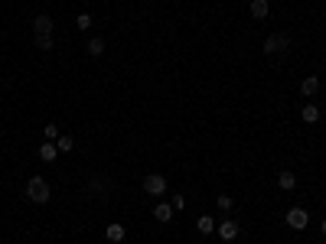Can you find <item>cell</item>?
<instances>
[{
	"mask_svg": "<svg viewBox=\"0 0 326 244\" xmlns=\"http://www.w3.org/2000/svg\"><path fill=\"white\" fill-rule=\"evenodd\" d=\"M26 196H30V202L46 205L49 202V182L43 179V176H33V179L26 182Z\"/></svg>",
	"mask_w": 326,
	"mask_h": 244,
	"instance_id": "6da1fadb",
	"label": "cell"
},
{
	"mask_svg": "<svg viewBox=\"0 0 326 244\" xmlns=\"http://www.w3.org/2000/svg\"><path fill=\"white\" fill-rule=\"evenodd\" d=\"M287 46H290V36H287V33H271V36L264 40V52H268V55L287 52Z\"/></svg>",
	"mask_w": 326,
	"mask_h": 244,
	"instance_id": "7a4b0ae2",
	"label": "cell"
},
{
	"mask_svg": "<svg viewBox=\"0 0 326 244\" xmlns=\"http://www.w3.org/2000/svg\"><path fill=\"white\" fill-rule=\"evenodd\" d=\"M144 192H147V196H163V192H166V176L150 173L147 179H144Z\"/></svg>",
	"mask_w": 326,
	"mask_h": 244,
	"instance_id": "3957f363",
	"label": "cell"
},
{
	"mask_svg": "<svg viewBox=\"0 0 326 244\" xmlns=\"http://www.w3.org/2000/svg\"><path fill=\"white\" fill-rule=\"evenodd\" d=\"M216 231H218V238H222V241H235V238H238V221L225 218L222 225H216Z\"/></svg>",
	"mask_w": 326,
	"mask_h": 244,
	"instance_id": "277c9868",
	"label": "cell"
},
{
	"mask_svg": "<svg viewBox=\"0 0 326 244\" xmlns=\"http://www.w3.org/2000/svg\"><path fill=\"white\" fill-rule=\"evenodd\" d=\"M307 221H310V215L303 212V208H290V212H287V225H290L294 231L307 228Z\"/></svg>",
	"mask_w": 326,
	"mask_h": 244,
	"instance_id": "5b68a950",
	"label": "cell"
},
{
	"mask_svg": "<svg viewBox=\"0 0 326 244\" xmlns=\"http://www.w3.org/2000/svg\"><path fill=\"white\" fill-rule=\"evenodd\" d=\"M33 36H53V20H49L46 13H39L36 20H33Z\"/></svg>",
	"mask_w": 326,
	"mask_h": 244,
	"instance_id": "8992f818",
	"label": "cell"
},
{
	"mask_svg": "<svg viewBox=\"0 0 326 244\" xmlns=\"http://www.w3.org/2000/svg\"><path fill=\"white\" fill-rule=\"evenodd\" d=\"M105 238H108L111 244H121V241H124V225H117V221H111L108 228H105Z\"/></svg>",
	"mask_w": 326,
	"mask_h": 244,
	"instance_id": "52a82bcc",
	"label": "cell"
},
{
	"mask_svg": "<svg viewBox=\"0 0 326 244\" xmlns=\"http://www.w3.org/2000/svg\"><path fill=\"white\" fill-rule=\"evenodd\" d=\"M55 157H59V147H55V143H43V147H39V160H43V163H53Z\"/></svg>",
	"mask_w": 326,
	"mask_h": 244,
	"instance_id": "ba28073f",
	"label": "cell"
},
{
	"mask_svg": "<svg viewBox=\"0 0 326 244\" xmlns=\"http://www.w3.org/2000/svg\"><path fill=\"white\" fill-rule=\"evenodd\" d=\"M268 10H271V3H268V0H251V16H255V20H264V16H268Z\"/></svg>",
	"mask_w": 326,
	"mask_h": 244,
	"instance_id": "9c48e42d",
	"label": "cell"
},
{
	"mask_svg": "<svg viewBox=\"0 0 326 244\" xmlns=\"http://www.w3.org/2000/svg\"><path fill=\"white\" fill-rule=\"evenodd\" d=\"M300 91H303V95H307V98H313V95H317V91H320V79H317V75H310V79H303Z\"/></svg>",
	"mask_w": 326,
	"mask_h": 244,
	"instance_id": "30bf717a",
	"label": "cell"
},
{
	"mask_svg": "<svg viewBox=\"0 0 326 244\" xmlns=\"http://www.w3.org/2000/svg\"><path fill=\"white\" fill-rule=\"evenodd\" d=\"M154 215H157V221H170V218H173V205H170V202H160V205L154 208Z\"/></svg>",
	"mask_w": 326,
	"mask_h": 244,
	"instance_id": "8fae6325",
	"label": "cell"
},
{
	"mask_svg": "<svg viewBox=\"0 0 326 244\" xmlns=\"http://www.w3.org/2000/svg\"><path fill=\"white\" fill-rule=\"evenodd\" d=\"M300 118L307 121V124H313V121H320V108H317V104H307V108L300 111Z\"/></svg>",
	"mask_w": 326,
	"mask_h": 244,
	"instance_id": "7c38bea8",
	"label": "cell"
},
{
	"mask_svg": "<svg viewBox=\"0 0 326 244\" xmlns=\"http://www.w3.org/2000/svg\"><path fill=\"white\" fill-rule=\"evenodd\" d=\"M196 228H199V231H202V235H212V231H216V221H212V218H209V215H202V218H199V221H196Z\"/></svg>",
	"mask_w": 326,
	"mask_h": 244,
	"instance_id": "4fadbf2b",
	"label": "cell"
},
{
	"mask_svg": "<svg viewBox=\"0 0 326 244\" xmlns=\"http://www.w3.org/2000/svg\"><path fill=\"white\" fill-rule=\"evenodd\" d=\"M277 186H280V189H294V186H297V176L294 173H280L277 176Z\"/></svg>",
	"mask_w": 326,
	"mask_h": 244,
	"instance_id": "5bb4252c",
	"label": "cell"
},
{
	"mask_svg": "<svg viewBox=\"0 0 326 244\" xmlns=\"http://www.w3.org/2000/svg\"><path fill=\"white\" fill-rule=\"evenodd\" d=\"M101 52H105V40H98V36L88 40V55H101Z\"/></svg>",
	"mask_w": 326,
	"mask_h": 244,
	"instance_id": "9a60e30c",
	"label": "cell"
},
{
	"mask_svg": "<svg viewBox=\"0 0 326 244\" xmlns=\"http://www.w3.org/2000/svg\"><path fill=\"white\" fill-rule=\"evenodd\" d=\"M92 23H95V20H92L88 13H78V16H75V26H78L82 33H85V30H92Z\"/></svg>",
	"mask_w": 326,
	"mask_h": 244,
	"instance_id": "2e32d148",
	"label": "cell"
},
{
	"mask_svg": "<svg viewBox=\"0 0 326 244\" xmlns=\"http://www.w3.org/2000/svg\"><path fill=\"white\" fill-rule=\"evenodd\" d=\"M55 147H59V153H69V150L75 147V140H72V137H59V143H55Z\"/></svg>",
	"mask_w": 326,
	"mask_h": 244,
	"instance_id": "e0dca14e",
	"label": "cell"
},
{
	"mask_svg": "<svg viewBox=\"0 0 326 244\" xmlns=\"http://www.w3.org/2000/svg\"><path fill=\"white\" fill-rule=\"evenodd\" d=\"M216 205L222 208V212H232V208H235V202H232L228 196H218V199H216Z\"/></svg>",
	"mask_w": 326,
	"mask_h": 244,
	"instance_id": "ac0fdd59",
	"label": "cell"
},
{
	"mask_svg": "<svg viewBox=\"0 0 326 244\" xmlns=\"http://www.w3.org/2000/svg\"><path fill=\"white\" fill-rule=\"evenodd\" d=\"M36 46L43 49V52H49V49H53L55 42H53V36H36Z\"/></svg>",
	"mask_w": 326,
	"mask_h": 244,
	"instance_id": "d6986e66",
	"label": "cell"
},
{
	"mask_svg": "<svg viewBox=\"0 0 326 244\" xmlns=\"http://www.w3.org/2000/svg\"><path fill=\"white\" fill-rule=\"evenodd\" d=\"M43 134H46L49 140H55V137H59V127H55V124H46V127H43Z\"/></svg>",
	"mask_w": 326,
	"mask_h": 244,
	"instance_id": "ffe728a7",
	"label": "cell"
},
{
	"mask_svg": "<svg viewBox=\"0 0 326 244\" xmlns=\"http://www.w3.org/2000/svg\"><path fill=\"white\" fill-rule=\"evenodd\" d=\"M92 189H95V192H105V189H114V186H108L105 179H95V182H92Z\"/></svg>",
	"mask_w": 326,
	"mask_h": 244,
	"instance_id": "44dd1931",
	"label": "cell"
},
{
	"mask_svg": "<svg viewBox=\"0 0 326 244\" xmlns=\"http://www.w3.org/2000/svg\"><path fill=\"white\" fill-rule=\"evenodd\" d=\"M170 205H173V208H186V199H183V196H173Z\"/></svg>",
	"mask_w": 326,
	"mask_h": 244,
	"instance_id": "7402d4cb",
	"label": "cell"
},
{
	"mask_svg": "<svg viewBox=\"0 0 326 244\" xmlns=\"http://www.w3.org/2000/svg\"><path fill=\"white\" fill-rule=\"evenodd\" d=\"M320 228H323V235H326V221H323V225H320Z\"/></svg>",
	"mask_w": 326,
	"mask_h": 244,
	"instance_id": "603a6c76",
	"label": "cell"
}]
</instances>
